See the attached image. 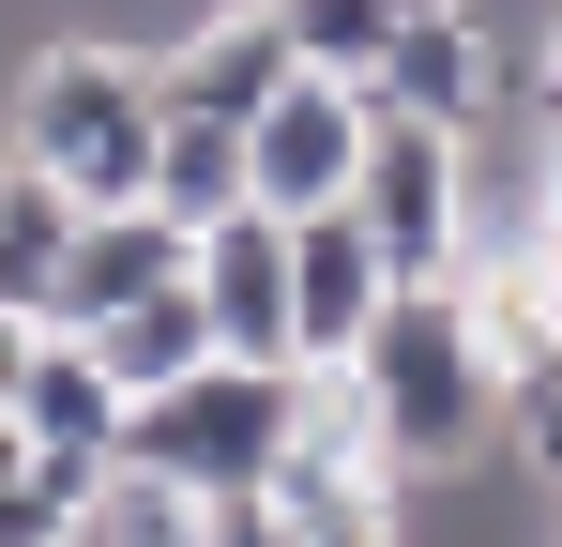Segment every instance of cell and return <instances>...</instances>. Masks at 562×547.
I'll return each instance as SVG.
<instances>
[{"instance_id":"cell-2","label":"cell","mask_w":562,"mask_h":547,"mask_svg":"<svg viewBox=\"0 0 562 547\" xmlns=\"http://www.w3.org/2000/svg\"><path fill=\"white\" fill-rule=\"evenodd\" d=\"M350 395H366V442L395 456L411 487L486 471V442H502V365H486V335H471V289H457V274L380 304V335L350 350Z\"/></svg>"},{"instance_id":"cell-12","label":"cell","mask_w":562,"mask_h":547,"mask_svg":"<svg viewBox=\"0 0 562 547\" xmlns=\"http://www.w3.org/2000/svg\"><path fill=\"white\" fill-rule=\"evenodd\" d=\"M77 228H92V213H77L61 182L31 168V153H0V304H15V320H61V259H77Z\"/></svg>"},{"instance_id":"cell-18","label":"cell","mask_w":562,"mask_h":547,"mask_svg":"<svg viewBox=\"0 0 562 547\" xmlns=\"http://www.w3.org/2000/svg\"><path fill=\"white\" fill-rule=\"evenodd\" d=\"M198 547H289L274 487H244V502H198Z\"/></svg>"},{"instance_id":"cell-5","label":"cell","mask_w":562,"mask_h":547,"mask_svg":"<svg viewBox=\"0 0 562 547\" xmlns=\"http://www.w3.org/2000/svg\"><path fill=\"white\" fill-rule=\"evenodd\" d=\"M380 107H411V122H457V137H502L517 122V91H532V62L486 31V0H411V31L380 46Z\"/></svg>"},{"instance_id":"cell-11","label":"cell","mask_w":562,"mask_h":547,"mask_svg":"<svg viewBox=\"0 0 562 547\" xmlns=\"http://www.w3.org/2000/svg\"><path fill=\"white\" fill-rule=\"evenodd\" d=\"M46 456H92V471H122V426H137V395L106 380V350L92 335H61L46 320V365H31V411H15Z\"/></svg>"},{"instance_id":"cell-3","label":"cell","mask_w":562,"mask_h":547,"mask_svg":"<svg viewBox=\"0 0 562 547\" xmlns=\"http://www.w3.org/2000/svg\"><path fill=\"white\" fill-rule=\"evenodd\" d=\"M289 442H304V365L213 350L198 380L137 395V426H122V471H168L183 502H244V487H274V456H289Z\"/></svg>"},{"instance_id":"cell-10","label":"cell","mask_w":562,"mask_h":547,"mask_svg":"<svg viewBox=\"0 0 562 547\" xmlns=\"http://www.w3.org/2000/svg\"><path fill=\"white\" fill-rule=\"evenodd\" d=\"M198 289H213V320H228V350H259V365H304L289 350V213H213L198 228Z\"/></svg>"},{"instance_id":"cell-19","label":"cell","mask_w":562,"mask_h":547,"mask_svg":"<svg viewBox=\"0 0 562 547\" xmlns=\"http://www.w3.org/2000/svg\"><path fill=\"white\" fill-rule=\"evenodd\" d=\"M31 365H46V320H15V304H0V426L31 411Z\"/></svg>"},{"instance_id":"cell-13","label":"cell","mask_w":562,"mask_h":547,"mask_svg":"<svg viewBox=\"0 0 562 547\" xmlns=\"http://www.w3.org/2000/svg\"><path fill=\"white\" fill-rule=\"evenodd\" d=\"M106 471L92 456H46L31 426H0V547H92Z\"/></svg>"},{"instance_id":"cell-17","label":"cell","mask_w":562,"mask_h":547,"mask_svg":"<svg viewBox=\"0 0 562 547\" xmlns=\"http://www.w3.org/2000/svg\"><path fill=\"white\" fill-rule=\"evenodd\" d=\"M502 442H517V471H532V487H562V350L502 380Z\"/></svg>"},{"instance_id":"cell-20","label":"cell","mask_w":562,"mask_h":547,"mask_svg":"<svg viewBox=\"0 0 562 547\" xmlns=\"http://www.w3.org/2000/svg\"><path fill=\"white\" fill-rule=\"evenodd\" d=\"M532 213L562 228V91H532Z\"/></svg>"},{"instance_id":"cell-6","label":"cell","mask_w":562,"mask_h":547,"mask_svg":"<svg viewBox=\"0 0 562 547\" xmlns=\"http://www.w3.org/2000/svg\"><path fill=\"white\" fill-rule=\"evenodd\" d=\"M366 122H380V91L366 77H304L244 122V182H259V213H335L350 182H366Z\"/></svg>"},{"instance_id":"cell-16","label":"cell","mask_w":562,"mask_h":547,"mask_svg":"<svg viewBox=\"0 0 562 547\" xmlns=\"http://www.w3.org/2000/svg\"><path fill=\"white\" fill-rule=\"evenodd\" d=\"M274 15H289V46L319 77H380V46L411 31V0H274Z\"/></svg>"},{"instance_id":"cell-21","label":"cell","mask_w":562,"mask_h":547,"mask_svg":"<svg viewBox=\"0 0 562 547\" xmlns=\"http://www.w3.org/2000/svg\"><path fill=\"white\" fill-rule=\"evenodd\" d=\"M532 91H562V0H548V31H532Z\"/></svg>"},{"instance_id":"cell-9","label":"cell","mask_w":562,"mask_h":547,"mask_svg":"<svg viewBox=\"0 0 562 547\" xmlns=\"http://www.w3.org/2000/svg\"><path fill=\"white\" fill-rule=\"evenodd\" d=\"M183 274H198V228L168 198H122V213L77 228V259H61V335H106L122 304H153V289H183Z\"/></svg>"},{"instance_id":"cell-14","label":"cell","mask_w":562,"mask_h":547,"mask_svg":"<svg viewBox=\"0 0 562 547\" xmlns=\"http://www.w3.org/2000/svg\"><path fill=\"white\" fill-rule=\"evenodd\" d=\"M92 350H106V380H122V395H168V380H198V365L228 350V320H213V289L183 274V289H153V304H122V320H106Z\"/></svg>"},{"instance_id":"cell-4","label":"cell","mask_w":562,"mask_h":547,"mask_svg":"<svg viewBox=\"0 0 562 547\" xmlns=\"http://www.w3.org/2000/svg\"><path fill=\"white\" fill-rule=\"evenodd\" d=\"M350 213L380 228L395 289H441V274H471V228H486V137L380 107V122H366V182H350Z\"/></svg>"},{"instance_id":"cell-1","label":"cell","mask_w":562,"mask_h":547,"mask_svg":"<svg viewBox=\"0 0 562 547\" xmlns=\"http://www.w3.org/2000/svg\"><path fill=\"white\" fill-rule=\"evenodd\" d=\"M0 153H31L77 213L153 198V153H168V62L122 46V31H46V46L15 62V91H0Z\"/></svg>"},{"instance_id":"cell-15","label":"cell","mask_w":562,"mask_h":547,"mask_svg":"<svg viewBox=\"0 0 562 547\" xmlns=\"http://www.w3.org/2000/svg\"><path fill=\"white\" fill-rule=\"evenodd\" d=\"M153 198L183 213V228H213V213H244L259 182H244V122H198V107H168V153H153Z\"/></svg>"},{"instance_id":"cell-8","label":"cell","mask_w":562,"mask_h":547,"mask_svg":"<svg viewBox=\"0 0 562 547\" xmlns=\"http://www.w3.org/2000/svg\"><path fill=\"white\" fill-rule=\"evenodd\" d=\"M153 62H168V107H198V122H259V107L304 77V46H289L274 0H213V15H183Z\"/></svg>"},{"instance_id":"cell-22","label":"cell","mask_w":562,"mask_h":547,"mask_svg":"<svg viewBox=\"0 0 562 547\" xmlns=\"http://www.w3.org/2000/svg\"><path fill=\"white\" fill-rule=\"evenodd\" d=\"M548 547H562V533H548Z\"/></svg>"},{"instance_id":"cell-7","label":"cell","mask_w":562,"mask_h":547,"mask_svg":"<svg viewBox=\"0 0 562 547\" xmlns=\"http://www.w3.org/2000/svg\"><path fill=\"white\" fill-rule=\"evenodd\" d=\"M380 304H395V259H380V228L335 198V213H289V350L304 365H350L380 335Z\"/></svg>"}]
</instances>
